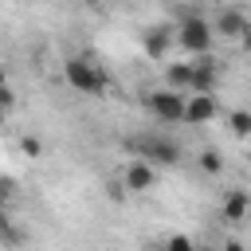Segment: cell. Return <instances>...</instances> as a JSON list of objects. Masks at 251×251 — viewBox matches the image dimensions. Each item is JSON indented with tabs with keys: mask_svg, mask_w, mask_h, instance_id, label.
Returning <instances> with one entry per match:
<instances>
[{
	"mask_svg": "<svg viewBox=\"0 0 251 251\" xmlns=\"http://www.w3.org/2000/svg\"><path fill=\"white\" fill-rule=\"evenodd\" d=\"M78 4H98V0H78Z\"/></svg>",
	"mask_w": 251,
	"mask_h": 251,
	"instance_id": "cell-20",
	"label": "cell"
},
{
	"mask_svg": "<svg viewBox=\"0 0 251 251\" xmlns=\"http://www.w3.org/2000/svg\"><path fill=\"white\" fill-rule=\"evenodd\" d=\"M133 149H137V157H145L149 165H176V161L184 157L180 141H173V137H165V133H145V137L133 141Z\"/></svg>",
	"mask_w": 251,
	"mask_h": 251,
	"instance_id": "cell-3",
	"label": "cell"
},
{
	"mask_svg": "<svg viewBox=\"0 0 251 251\" xmlns=\"http://www.w3.org/2000/svg\"><path fill=\"white\" fill-rule=\"evenodd\" d=\"M216 86H220V67H216V59H208V55H196V63H192V86H188V94H216Z\"/></svg>",
	"mask_w": 251,
	"mask_h": 251,
	"instance_id": "cell-6",
	"label": "cell"
},
{
	"mask_svg": "<svg viewBox=\"0 0 251 251\" xmlns=\"http://www.w3.org/2000/svg\"><path fill=\"white\" fill-rule=\"evenodd\" d=\"M200 169H204L208 176H220V173H224V157H220V149H200Z\"/></svg>",
	"mask_w": 251,
	"mask_h": 251,
	"instance_id": "cell-13",
	"label": "cell"
},
{
	"mask_svg": "<svg viewBox=\"0 0 251 251\" xmlns=\"http://www.w3.org/2000/svg\"><path fill=\"white\" fill-rule=\"evenodd\" d=\"M173 39H176L188 55H208V51H212L216 31H212V24H208V20H200V16H184Z\"/></svg>",
	"mask_w": 251,
	"mask_h": 251,
	"instance_id": "cell-2",
	"label": "cell"
},
{
	"mask_svg": "<svg viewBox=\"0 0 251 251\" xmlns=\"http://www.w3.org/2000/svg\"><path fill=\"white\" fill-rule=\"evenodd\" d=\"M247 165H251V149H247Z\"/></svg>",
	"mask_w": 251,
	"mask_h": 251,
	"instance_id": "cell-21",
	"label": "cell"
},
{
	"mask_svg": "<svg viewBox=\"0 0 251 251\" xmlns=\"http://www.w3.org/2000/svg\"><path fill=\"white\" fill-rule=\"evenodd\" d=\"M165 82H169L173 90L188 94V86H192V63H169V67H165Z\"/></svg>",
	"mask_w": 251,
	"mask_h": 251,
	"instance_id": "cell-11",
	"label": "cell"
},
{
	"mask_svg": "<svg viewBox=\"0 0 251 251\" xmlns=\"http://www.w3.org/2000/svg\"><path fill=\"white\" fill-rule=\"evenodd\" d=\"M173 47V27H145L141 31V51L149 59H165Z\"/></svg>",
	"mask_w": 251,
	"mask_h": 251,
	"instance_id": "cell-9",
	"label": "cell"
},
{
	"mask_svg": "<svg viewBox=\"0 0 251 251\" xmlns=\"http://www.w3.org/2000/svg\"><path fill=\"white\" fill-rule=\"evenodd\" d=\"M165 247H176V251H192V239H188V235H169V239H165Z\"/></svg>",
	"mask_w": 251,
	"mask_h": 251,
	"instance_id": "cell-15",
	"label": "cell"
},
{
	"mask_svg": "<svg viewBox=\"0 0 251 251\" xmlns=\"http://www.w3.org/2000/svg\"><path fill=\"white\" fill-rule=\"evenodd\" d=\"M12 102H16V98H12V86H8V82H4V86H0V110H8V106H12Z\"/></svg>",
	"mask_w": 251,
	"mask_h": 251,
	"instance_id": "cell-17",
	"label": "cell"
},
{
	"mask_svg": "<svg viewBox=\"0 0 251 251\" xmlns=\"http://www.w3.org/2000/svg\"><path fill=\"white\" fill-rule=\"evenodd\" d=\"M216 114H220L216 94H188V98H184V122H188V126H208Z\"/></svg>",
	"mask_w": 251,
	"mask_h": 251,
	"instance_id": "cell-7",
	"label": "cell"
},
{
	"mask_svg": "<svg viewBox=\"0 0 251 251\" xmlns=\"http://www.w3.org/2000/svg\"><path fill=\"white\" fill-rule=\"evenodd\" d=\"M63 78H67L78 94H106V75H102L90 59H82V55H71V59L63 63Z\"/></svg>",
	"mask_w": 251,
	"mask_h": 251,
	"instance_id": "cell-1",
	"label": "cell"
},
{
	"mask_svg": "<svg viewBox=\"0 0 251 251\" xmlns=\"http://www.w3.org/2000/svg\"><path fill=\"white\" fill-rule=\"evenodd\" d=\"M243 27H247V16L235 12V8H224V12L216 16V24H212V31H220V39H239Z\"/></svg>",
	"mask_w": 251,
	"mask_h": 251,
	"instance_id": "cell-10",
	"label": "cell"
},
{
	"mask_svg": "<svg viewBox=\"0 0 251 251\" xmlns=\"http://www.w3.org/2000/svg\"><path fill=\"white\" fill-rule=\"evenodd\" d=\"M220 216H224L227 224H243V220L251 216V192L231 188V192L224 196V204H220Z\"/></svg>",
	"mask_w": 251,
	"mask_h": 251,
	"instance_id": "cell-8",
	"label": "cell"
},
{
	"mask_svg": "<svg viewBox=\"0 0 251 251\" xmlns=\"http://www.w3.org/2000/svg\"><path fill=\"white\" fill-rule=\"evenodd\" d=\"M4 82H8V75H4V67H0V86H4Z\"/></svg>",
	"mask_w": 251,
	"mask_h": 251,
	"instance_id": "cell-19",
	"label": "cell"
},
{
	"mask_svg": "<svg viewBox=\"0 0 251 251\" xmlns=\"http://www.w3.org/2000/svg\"><path fill=\"white\" fill-rule=\"evenodd\" d=\"M20 149H24L27 157H43V141H39V137H31V133H27V137H20Z\"/></svg>",
	"mask_w": 251,
	"mask_h": 251,
	"instance_id": "cell-14",
	"label": "cell"
},
{
	"mask_svg": "<svg viewBox=\"0 0 251 251\" xmlns=\"http://www.w3.org/2000/svg\"><path fill=\"white\" fill-rule=\"evenodd\" d=\"M145 110L157 122H184V94L165 86V90H149L145 94Z\"/></svg>",
	"mask_w": 251,
	"mask_h": 251,
	"instance_id": "cell-4",
	"label": "cell"
},
{
	"mask_svg": "<svg viewBox=\"0 0 251 251\" xmlns=\"http://www.w3.org/2000/svg\"><path fill=\"white\" fill-rule=\"evenodd\" d=\"M239 39H243V47L251 51V20H247V27H243V35H239Z\"/></svg>",
	"mask_w": 251,
	"mask_h": 251,
	"instance_id": "cell-18",
	"label": "cell"
},
{
	"mask_svg": "<svg viewBox=\"0 0 251 251\" xmlns=\"http://www.w3.org/2000/svg\"><path fill=\"white\" fill-rule=\"evenodd\" d=\"M122 184H126V192H149V188H157V165H149L145 157H133L126 165V173H122Z\"/></svg>",
	"mask_w": 251,
	"mask_h": 251,
	"instance_id": "cell-5",
	"label": "cell"
},
{
	"mask_svg": "<svg viewBox=\"0 0 251 251\" xmlns=\"http://www.w3.org/2000/svg\"><path fill=\"white\" fill-rule=\"evenodd\" d=\"M227 129L235 137H251V110H231L227 114Z\"/></svg>",
	"mask_w": 251,
	"mask_h": 251,
	"instance_id": "cell-12",
	"label": "cell"
},
{
	"mask_svg": "<svg viewBox=\"0 0 251 251\" xmlns=\"http://www.w3.org/2000/svg\"><path fill=\"white\" fill-rule=\"evenodd\" d=\"M12 192H16V180L12 176H0V200H8Z\"/></svg>",
	"mask_w": 251,
	"mask_h": 251,
	"instance_id": "cell-16",
	"label": "cell"
}]
</instances>
